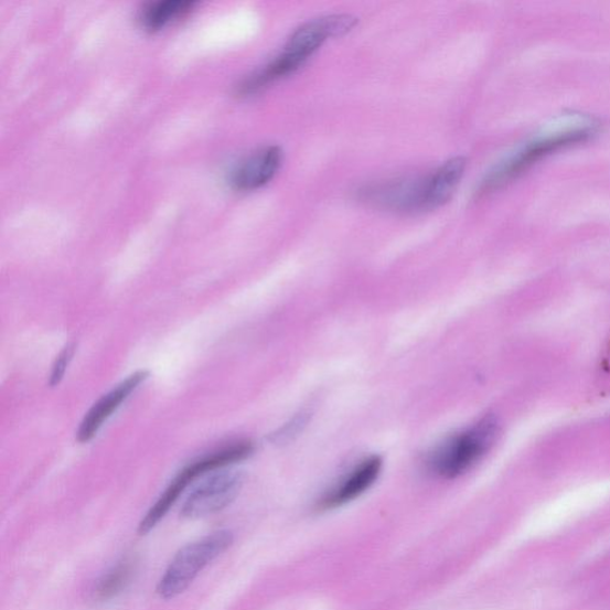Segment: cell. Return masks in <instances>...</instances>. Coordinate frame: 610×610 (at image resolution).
<instances>
[{
    "instance_id": "cell-7",
    "label": "cell",
    "mask_w": 610,
    "mask_h": 610,
    "mask_svg": "<svg viewBox=\"0 0 610 610\" xmlns=\"http://www.w3.org/2000/svg\"><path fill=\"white\" fill-rule=\"evenodd\" d=\"M281 162L282 151L278 146L261 148L234 169L231 183L236 190L240 191L259 189L274 180Z\"/></svg>"
},
{
    "instance_id": "cell-8",
    "label": "cell",
    "mask_w": 610,
    "mask_h": 610,
    "mask_svg": "<svg viewBox=\"0 0 610 610\" xmlns=\"http://www.w3.org/2000/svg\"><path fill=\"white\" fill-rule=\"evenodd\" d=\"M425 180L386 182L364 191V197L397 212L424 211Z\"/></svg>"
},
{
    "instance_id": "cell-2",
    "label": "cell",
    "mask_w": 610,
    "mask_h": 610,
    "mask_svg": "<svg viewBox=\"0 0 610 610\" xmlns=\"http://www.w3.org/2000/svg\"><path fill=\"white\" fill-rule=\"evenodd\" d=\"M499 426L488 416L470 428L445 440L431 451L427 465L431 473L453 480L472 469L489 452L497 437Z\"/></svg>"
},
{
    "instance_id": "cell-13",
    "label": "cell",
    "mask_w": 610,
    "mask_h": 610,
    "mask_svg": "<svg viewBox=\"0 0 610 610\" xmlns=\"http://www.w3.org/2000/svg\"><path fill=\"white\" fill-rule=\"evenodd\" d=\"M74 350H76V345L69 344L63 350L61 354H58L51 374V386H56L63 381L66 374L67 366L73 358Z\"/></svg>"
},
{
    "instance_id": "cell-9",
    "label": "cell",
    "mask_w": 610,
    "mask_h": 610,
    "mask_svg": "<svg viewBox=\"0 0 610 610\" xmlns=\"http://www.w3.org/2000/svg\"><path fill=\"white\" fill-rule=\"evenodd\" d=\"M468 161L457 157L446 161L436 172L426 176L424 211L437 210L448 203L456 192L467 170Z\"/></svg>"
},
{
    "instance_id": "cell-6",
    "label": "cell",
    "mask_w": 610,
    "mask_h": 610,
    "mask_svg": "<svg viewBox=\"0 0 610 610\" xmlns=\"http://www.w3.org/2000/svg\"><path fill=\"white\" fill-rule=\"evenodd\" d=\"M382 468L383 459L379 456L364 459L329 494L324 495L319 507L324 511L335 510L358 499L376 483Z\"/></svg>"
},
{
    "instance_id": "cell-1",
    "label": "cell",
    "mask_w": 610,
    "mask_h": 610,
    "mask_svg": "<svg viewBox=\"0 0 610 610\" xmlns=\"http://www.w3.org/2000/svg\"><path fill=\"white\" fill-rule=\"evenodd\" d=\"M597 133L598 127L587 124L547 132L545 136L527 142L516 153L490 171L480 186V195H486V193L511 183L546 157L564 150V148L584 143Z\"/></svg>"
},
{
    "instance_id": "cell-10",
    "label": "cell",
    "mask_w": 610,
    "mask_h": 610,
    "mask_svg": "<svg viewBox=\"0 0 610 610\" xmlns=\"http://www.w3.org/2000/svg\"><path fill=\"white\" fill-rule=\"evenodd\" d=\"M195 6L196 3L190 0H167V2L148 4L141 11L140 22L148 31H159L173 21L186 17Z\"/></svg>"
},
{
    "instance_id": "cell-4",
    "label": "cell",
    "mask_w": 610,
    "mask_h": 610,
    "mask_svg": "<svg viewBox=\"0 0 610 610\" xmlns=\"http://www.w3.org/2000/svg\"><path fill=\"white\" fill-rule=\"evenodd\" d=\"M244 475L237 471L215 472L191 491L184 502L182 515L188 518H201L216 514L239 495Z\"/></svg>"
},
{
    "instance_id": "cell-5",
    "label": "cell",
    "mask_w": 610,
    "mask_h": 610,
    "mask_svg": "<svg viewBox=\"0 0 610 610\" xmlns=\"http://www.w3.org/2000/svg\"><path fill=\"white\" fill-rule=\"evenodd\" d=\"M148 376L150 375H148L147 371H138L96 402L81 424L77 434L78 441L83 443L92 441L97 436L103 425L107 422L118 408H120L130 394L139 388V385L145 382Z\"/></svg>"
},
{
    "instance_id": "cell-3",
    "label": "cell",
    "mask_w": 610,
    "mask_h": 610,
    "mask_svg": "<svg viewBox=\"0 0 610 610\" xmlns=\"http://www.w3.org/2000/svg\"><path fill=\"white\" fill-rule=\"evenodd\" d=\"M233 533L227 529L214 532L184 546L169 564L158 585L162 599L180 597L197 576L227 550L233 544Z\"/></svg>"
},
{
    "instance_id": "cell-14",
    "label": "cell",
    "mask_w": 610,
    "mask_h": 610,
    "mask_svg": "<svg viewBox=\"0 0 610 610\" xmlns=\"http://www.w3.org/2000/svg\"><path fill=\"white\" fill-rule=\"evenodd\" d=\"M308 422V415L307 414H300L299 416H296V418L285 427H282L278 434L274 435L272 440L275 442H286L291 440L295 436L299 435L300 431H302V428Z\"/></svg>"
},
{
    "instance_id": "cell-11",
    "label": "cell",
    "mask_w": 610,
    "mask_h": 610,
    "mask_svg": "<svg viewBox=\"0 0 610 610\" xmlns=\"http://www.w3.org/2000/svg\"><path fill=\"white\" fill-rule=\"evenodd\" d=\"M195 481L189 469H184L176 478L171 482L157 503L153 505L150 512L147 513L142 523L140 524V533H147L153 529L159 521L167 515L172 505L183 494V491L188 485Z\"/></svg>"
},
{
    "instance_id": "cell-12",
    "label": "cell",
    "mask_w": 610,
    "mask_h": 610,
    "mask_svg": "<svg viewBox=\"0 0 610 610\" xmlns=\"http://www.w3.org/2000/svg\"><path fill=\"white\" fill-rule=\"evenodd\" d=\"M132 574V564L128 559L118 561L111 569L104 574L95 585L93 595L97 601H108L129 584Z\"/></svg>"
}]
</instances>
